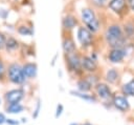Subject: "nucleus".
I'll use <instances>...</instances> for the list:
<instances>
[{"mask_svg":"<svg viewBox=\"0 0 134 125\" xmlns=\"http://www.w3.org/2000/svg\"><path fill=\"white\" fill-rule=\"evenodd\" d=\"M23 110V106L20 103H15V104H9L7 106V111L10 113H18Z\"/></svg>","mask_w":134,"mask_h":125,"instance_id":"obj_18","label":"nucleus"},{"mask_svg":"<svg viewBox=\"0 0 134 125\" xmlns=\"http://www.w3.org/2000/svg\"><path fill=\"white\" fill-rule=\"evenodd\" d=\"M0 103H1V100H0Z\"/></svg>","mask_w":134,"mask_h":125,"instance_id":"obj_32","label":"nucleus"},{"mask_svg":"<svg viewBox=\"0 0 134 125\" xmlns=\"http://www.w3.org/2000/svg\"><path fill=\"white\" fill-rule=\"evenodd\" d=\"M105 39L108 45L112 48H121V46L125 44V36L122 29L117 24H112L107 27Z\"/></svg>","mask_w":134,"mask_h":125,"instance_id":"obj_1","label":"nucleus"},{"mask_svg":"<svg viewBox=\"0 0 134 125\" xmlns=\"http://www.w3.org/2000/svg\"><path fill=\"white\" fill-rule=\"evenodd\" d=\"M23 96L24 92L22 89H13L6 92L5 99L8 102V104H15V103H19L23 99Z\"/></svg>","mask_w":134,"mask_h":125,"instance_id":"obj_6","label":"nucleus"},{"mask_svg":"<svg viewBox=\"0 0 134 125\" xmlns=\"http://www.w3.org/2000/svg\"><path fill=\"white\" fill-rule=\"evenodd\" d=\"M118 72L116 69L112 68V69H109L106 74V79L109 83H115L117 80H118Z\"/></svg>","mask_w":134,"mask_h":125,"instance_id":"obj_15","label":"nucleus"},{"mask_svg":"<svg viewBox=\"0 0 134 125\" xmlns=\"http://www.w3.org/2000/svg\"><path fill=\"white\" fill-rule=\"evenodd\" d=\"M5 42H6V40H5L4 35H3L2 33H0V49H1L3 46H5Z\"/></svg>","mask_w":134,"mask_h":125,"instance_id":"obj_24","label":"nucleus"},{"mask_svg":"<svg viewBox=\"0 0 134 125\" xmlns=\"http://www.w3.org/2000/svg\"><path fill=\"white\" fill-rule=\"evenodd\" d=\"M77 87L81 91L85 92V91H88L91 88V84L89 83V81L87 79H83V80H80L77 82Z\"/></svg>","mask_w":134,"mask_h":125,"instance_id":"obj_17","label":"nucleus"},{"mask_svg":"<svg viewBox=\"0 0 134 125\" xmlns=\"http://www.w3.org/2000/svg\"><path fill=\"white\" fill-rule=\"evenodd\" d=\"M127 2H128V5L130 6V8L132 11H134V0H127Z\"/></svg>","mask_w":134,"mask_h":125,"instance_id":"obj_26","label":"nucleus"},{"mask_svg":"<svg viewBox=\"0 0 134 125\" xmlns=\"http://www.w3.org/2000/svg\"><path fill=\"white\" fill-rule=\"evenodd\" d=\"M81 66L83 69L87 70V71H94L97 67V64H96V60L93 59L92 57H83L81 59Z\"/></svg>","mask_w":134,"mask_h":125,"instance_id":"obj_7","label":"nucleus"},{"mask_svg":"<svg viewBox=\"0 0 134 125\" xmlns=\"http://www.w3.org/2000/svg\"><path fill=\"white\" fill-rule=\"evenodd\" d=\"M66 58H67L68 67H69L71 70L77 71V70H80V69L82 68V66H81V59H80V57L75 54V51L66 55Z\"/></svg>","mask_w":134,"mask_h":125,"instance_id":"obj_5","label":"nucleus"},{"mask_svg":"<svg viewBox=\"0 0 134 125\" xmlns=\"http://www.w3.org/2000/svg\"><path fill=\"white\" fill-rule=\"evenodd\" d=\"M3 70H4L3 64H2V62L0 61V77H1V76H2V74H3Z\"/></svg>","mask_w":134,"mask_h":125,"instance_id":"obj_29","label":"nucleus"},{"mask_svg":"<svg viewBox=\"0 0 134 125\" xmlns=\"http://www.w3.org/2000/svg\"><path fill=\"white\" fill-rule=\"evenodd\" d=\"M84 125H91V124H89V123H86V124H84Z\"/></svg>","mask_w":134,"mask_h":125,"instance_id":"obj_30","label":"nucleus"},{"mask_svg":"<svg viewBox=\"0 0 134 125\" xmlns=\"http://www.w3.org/2000/svg\"><path fill=\"white\" fill-rule=\"evenodd\" d=\"M90 1L96 7H104L107 4V0H90Z\"/></svg>","mask_w":134,"mask_h":125,"instance_id":"obj_23","label":"nucleus"},{"mask_svg":"<svg viewBox=\"0 0 134 125\" xmlns=\"http://www.w3.org/2000/svg\"><path fill=\"white\" fill-rule=\"evenodd\" d=\"M77 39L81 42L83 47H88L92 44L93 36H92V33L87 27L82 26L77 30Z\"/></svg>","mask_w":134,"mask_h":125,"instance_id":"obj_4","label":"nucleus"},{"mask_svg":"<svg viewBox=\"0 0 134 125\" xmlns=\"http://www.w3.org/2000/svg\"><path fill=\"white\" fill-rule=\"evenodd\" d=\"M122 92L128 96H134V79L122 86Z\"/></svg>","mask_w":134,"mask_h":125,"instance_id":"obj_16","label":"nucleus"},{"mask_svg":"<svg viewBox=\"0 0 134 125\" xmlns=\"http://www.w3.org/2000/svg\"><path fill=\"white\" fill-rule=\"evenodd\" d=\"M63 49L66 53V55L74 53L75 51V44L73 42V40L71 38H65L63 41Z\"/></svg>","mask_w":134,"mask_h":125,"instance_id":"obj_14","label":"nucleus"},{"mask_svg":"<svg viewBox=\"0 0 134 125\" xmlns=\"http://www.w3.org/2000/svg\"><path fill=\"white\" fill-rule=\"evenodd\" d=\"M125 54V50L121 48H112L108 55V58L112 63H118L124 59Z\"/></svg>","mask_w":134,"mask_h":125,"instance_id":"obj_8","label":"nucleus"},{"mask_svg":"<svg viewBox=\"0 0 134 125\" xmlns=\"http://www.w3.org/2000/svg\"><path fill=\"white\" fill-rule=\"evenodd\" d=\"M22 69H23L24 77H26V78H32L37 74V65L34 63H26L22 67Z\"/></svg>","mask_w":134,"mask_h":125,"instance_id":"obj_12","label":"nucleus"},{"mask_svg":"<svg viewBox=\"0 0 134 125\" xmlns=\"http://www.w3.org/2000/svg\"><path fill=\"white\" fill-rule=\"evenodd\" d=\"M5 46L7 50H14L18 47V41L14 38H8L5 42Z\"/></svg>","mask_w":134,"mask_h":125,"instance_id":"obj_19","label":"nucleus"},{"mask_svg":"<svg viewBox=\"0 0 134 125\" xmlns=\"http://www.w3.org/2000/svg\"><path fill=\"white\" fill-rule=\"evenodd\" d=\"M4 122H6V119H5V117H4L3 113H0V124H2Z\"/></svg>","mask_w":134,"mask_h":125,"instance_id":"obj_27","label":"nucleus"},{"mask_svg":"<svg viewBox=\"0 0 134 125\" xmlns=\"http://www.w3.org/2000/svg\"><path fill=\"white\" fill-rule=\"evenodd\" d=\"M125 34L127 35V37L133 38L134 37V24L132 23L125 24Z\"/></svg>","mask_w":134,"mask_h":125,"instance_id":"obj_20","label":"nucleus"},{"mask_svg":"<svg viewBox=\"0 0 134 125\" xmlns=\"http://www.w3.org/2000/svg\"><path fill=\"white\" fill-rule=\"evenodd\" d=\"M6 122H7L8 124H15V125H17V124H18V122H17V121H13V119L6 120Z\"/></svg>","mask_w":134,"mask_h":125,"instance_id":"obj_28","label":"nucleus"},{"mask_svg":"<svg viewBox=\"0 0 134 125\" xmlns=\"http://www.w3.org/2000/svg\"><path fill=\"white\" fill-rule=\"evenodd\" d=\"M8 78L15 84L23 83V81L25 80V77H24L22 67L19 64H17V63L12 64L8 67Z\"/></svg>","mask_w":134,"mask_h":125,"instance_id":"obj_3","label":"nucleus"},{"mask_svg":"<svg viewBox=\"0 0 134 125\" xmlns=\"http://www.w3.org/2000/svg\"><path fill=\"white\" fill-rule=\"evenodd\" d=\"M62 24H63V27L65 29H71L77 24V21L72 15H67V16H65L63 18Z\"/></svg>","mask_w":134,"mask_h":125,"instance_id":"obj_13","label":"nucleus"},{"mask_svg":"<svg viewBox=\"0 0 134 125\" xmlns=\"http://www.w3.org/2000/svg\"><path fill=\"white\" fill-rule=\"evenodd\" d=\"M18 33L21 34V35H23V36H27V35H31L32 34V30L29 27H27V26H20L18 28Z\"/></svg>","mask_w":134,"mask_h":125,"instance_id":"obj_22","label":"nucleus"},{"mask_svg":"<svg viewBox=\"0 0 134 125\" xmlns=\"http://www.w3.org/2000/svg\"><path fill=\"white\" fill-rule=\"evenodd\" d=\"M71 125H76V124H74V123H73V124H71Z\"/></svg>","mask_w":134,"mask_h":125,"instance_id":"obj_31","label":"nucleus"},{"mask_svg":"<svg viewBox=\"0 0 134 125\" xmlns=\"http://www.w3.org/2000/svg\"><path fill=\"white\" fill-rule=\"evenodd\" d=\"M108 6L115 13H121L125 7H127L126 0H110L108 3Z\"/></svg>","mask_w":134,"mask_h":125,"instance_id":"obj_9","label":"nucleus"},{"mask_svg":"<svg viewBox=\"0 0 134 125\" xmlns=\"http://www.w3.org/2000/svg\"><path fill=\"white\" fill-rule=\"evenodd\" d=\"M82 20L86 24L87 28L91 33H95L99 29V22L98 19L96 18L94 12L91 8H83L82 9Z\"/></svg>","mask_w":134,"mask_h":125,"instance_id":"obj_2","label":"nucleus"},{"mask_svg":"<svg viewBox=\"0 0 134 125\" xmlns=\"http://www.w3.org/2000/svg\"><path fill=\"white\" fill-rule=\"evenodd\" d=\"M96 92L98 97H100L102 99H109L111 97V90L109 86H107L104 83H99L96 85Z\"/></svg>","mask_w":134,"mask_h":125,"instance_id":"obj_10","label":"nucleus"},{"mask_svg":"<svg viewBox=\"0 0 134 125\" xmlns=\"http://www.w3.org/2000/svg\"><path fill=\"white\" fill-rule=\"evenodd\" d=\"M113 104L117 109H119L121 111H125L129 108V102L125 97H115Z\"/></svg>","mask_w":134,"mask_h":125,"instance_id":"obj_11","label":"nucleus"},{"mask_svg":"<svg viewBox=\"0 0 134 125\" xmlns=\"http://www.w3.org/2000/svg\"><path fill=\"white\" fill-rule=\"evenodd\" d=\"M71 93H73L74 96H76V97H79V98H81V99H84V100H86V101H90V102H94V101H95L94 97L89 96V95L80 93V92H74V91H71Z\"/></svg>","mask_w":134,"mask_h":125,"instance_id":"obj_21","label":"nucleus"},{"mask_svg":"<svg viewBox=\"0 0 134 125\" xmlns=\"http://www.w3.org/2000/svg\"><path fill=\"white\" fill-rule=\"evenodd\" d=\"M62 110H63V106H62L61 104H59V105H58V108H57V113H55V117H57V118L61 114Z\"/></svg>","mask_w":134,"mask_h":125,"instance_id":"obj_25","label":"nucleus"}]
</instances>
